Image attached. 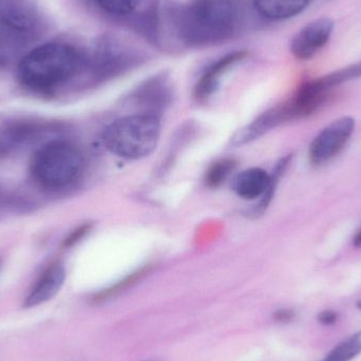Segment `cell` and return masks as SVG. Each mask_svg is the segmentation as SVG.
<instances>
[{"instance_id":"obj_1","label":"cell","mask_w":361,"mask_h":361,"mask_svg":"<svg viewBox=\"0 0 361 361\" xmlns=\"http://www.w3.org/2000/svg\"><path fill=\"white\" fill-rule=\"evenodd\" d=\"M245 0H195L180 8L177 27L189 46H209L237 35L247 19Z\"/></svg>"},{"instance_id":"obj_2","label":"cell","mask_w":361,"mask_h":361,"mask_svg":"<svg viewBox=\"0 0 361 361\" xmlns=\"http://www.w3.org/2000/svg\"><path fill=\"white\" fill-rule=\"evenodd\" d=\"M85 67L86 59L74 47L48 42L36 47L20 59L17 75L27 89L44 92L67 84Z\"/></svg>"},{"instance_id":"obj_3","label":"cell","mask_w":361,"mask_h":361,"mask_svg":"<svg viewBox=\"0 0 361 361\" xmlns=\"http://www.w3.org/2000/svg\"><path fill=\"white\" fill-rule=\"evenodd\" d=\"M160 137V116L137 112L108 125L104 130L103 142L106 149L114 156L135 161L150 156Z\"/></svg>"},{"instance_id":"obj_4","label":"cell","mask_w":361,"mask_h":361,"mask_svg":"<svg viewBox=\"0 0 361 361\" xmlns=\"http://www.w3.org/2000/svg\"><path fill=\"white\" fill-rule=\"evenodd\" d=\"M84 165V156L78 146L55 140L36 150L30 162V173L40 187L59 190L73 184L82 175Z\"/></svg>"},{"instance_id":"obj_5","label":"cell","mask_w":361,"mask_h":361,"mask_svg":"<svg viewBox=\"0 0 361 361\" xmlns=\"http://www.w3.org/2000/svg\"><path fill=\"white\" fill-rule=\"evenodd\" d=\"M355 130V120L343 116L322 129L310 145L309 158L314 166H322L338 156Z\"/></svg>"},{"instance_id":"obj_6","label":"cell","mask_w":361,"mask_h":361,"mask_svg":"<svg viewBox=\"0 0 361 361\" xmlns=\"http://www.w3.org/2000/svg\"><path fill=\"white\" fill-rule=\"evenodd\" d=\"M297 118H299L298 112H297L294 104L290 99L286 103L267 110V112L257 118L254 122L238 131L233 135L231 143L235 146L245 145V144L250 143V142L259 139L262 135H267V133L273 130L276 127L280 126L284 123L290 122V121L297 120Z\"/></svg>"},{"instance_id":"obj_7","label":"cell","mask_w":361,"mask_h":361,"mask_svg":"<svg viewBox=\"0 0 361 361\" xmlns=\"http://www.w3.org/2000/svg\"><path fill=\"white\" fill-rule=\"evenodd\" d=\"M334 23L319 18L300 30L293 39L290 51L298 59H310L330 39Z\"/></svg>"},{"instance_id":"obj_8","label":"cell","mask_w":361,"mask_h":361,"mask_svg":"<svg viewBox=\"0 0 361 361\" xmlns=\"http://www.w3.org/2000/svg\"><path fill=\"white\" fill-rule=\"evenodd\" d=\"M66 280V269L61 263L49 265L34 283L33 288L23 301L25 309L38 307L54 298L63 288Z\"/></svg>"},{"instance_id":"obj_9","label":"cell","mask_w":361,"mask_h":361,"mask_svg":"<svg viewBox=\"0 0 361 361\" xmlns=\"http://www.w3.org/2000/svg\"><path fill=\"white\" fill-rule=\"evenodd\" d=\"M46 131V126L37 122H20L10 125L0 133V157L8 156L38 141Z\"/></svg>"},{"instance_id":"obj_10","label":"cell","mask_w":361,"mask_h":361,"mask_svg":"<svg viewBox=\"0 0 361 361\" xmlns=\"http://www.w3.org/2000/svg\"><path fill=\"white\" fill-rule=\"evenodd\" d=\"M247 56L245 51H237V52L229 53L225 56L221 57L218 61L212 63L207 69L202 74L200 80L195 85L193 95L195 99L199 102H204L209 99L220 84L221 78L223 74L235 66L239 61H243Z\"/></svg>"},{"instance_id":"obj_11","label":"cell","mask_w":361,"mask_h":361,"mask_svg":"<svg viewBox=\"0 0 361 361\" xmlns=\"http://www.w3.org/2000/svg\"><path fill=\"white\" fill-rule=\"evenodd\" d=\"M171 88L164 76H156L142 85L133 95L135 105L143 108L146 114L159 116V111L169 105Z\"/></svg>"},{"instance_id":"obj_12","label":"cell","mask_w":361,"mask_h":361,"mask_svg":"<svg viewBox=\"0 0 361 361\" xmlns=\"http://www.w3.org/2000/svg\"><path fill=\"white\" fill-rule=\"evenodd\" d=\"M311 0H254L259 14L271 20H283L300 14Z\"/></svg>"},{"instance_id":"obj_13","label":"cell","mask_w":361,"mask_h":361,"mask_svg":"<svg viewBox=\"0 0 361 361\" xmlns=\"http://www.w3.org/2000/svg\"><path fill=\"white\" fill-rule=\"evenodd\" d=\"M361 354V331L341 341L322 361H351Z\"/></svg>"},{"instance_id":"obj_14","label":"cell","mask_w":361,"mask_h":361,"mask_svg":"<svg viewBox=\"0 0 361 361\" xmlns=\"http://www.w3.org/2000/svg\"><path fill=\"white\" fill-rule=\"evenodd\" d=\"M237 163L233 159H221L214 162L206 173V184L210 188H218L235 171Z\"/></svg>"},{"instance_id":"obj_15","label":"cell","mask_w":361,"mask_h":361,"mask_svg":"<svg viewBox=\"0 0 361 361\" xmlns=\"http://www.w3.org/2000/svg\"><path fill=\"white\" fill-rule=\"evenodd\" d=\"M141 1L142 0H97L104 10L114 15L130 14Z\"/></svg>"},{"instance_id":"obj_16","label":"cell","mask_w":361,"mask_h":361,"mask_svg":"<svg viewBox=\"0 0 361 361\" xmlns=\"http://www.w3.org/2000/svg\"><path fill=\"white\" fill-rule=\"evenodd\" d=\"M294 312L290 310H279L274 314V319L278 322H290L294 318Z\"/></svg>"},{"instance_id":"obj_17","label":"cell","mask_w":361,"mask_h":361,"mask_svg":"<svg viewBox=\"0 0 361 361\" xmlns=\"http://www.w3.org/2000/svg\"><path fill=\"white\" fill-rule=\"evenodd\" d=\"M337 319H338V316L332 311L322 312L319 315V322H322V324H326V326L335 324Z\"/></svg>"},{"instance_id":"obj_18","label":"cell","mask_w":361,"mask_h":361,"mask_svg":"<svg viewBox=\"0 0 361 361\" xmlns=\"http://www.w3.org/2000/svg\"><path fill=\"white\" fill-rule=\"evenodd\" d=\"M88 231L89 226H87V225L80 227V228H78V231H76L75 233H74L73 235H72L71 237L68 239L67 243L69 244V245L75 243V242L78 241V240H80V238H82V235H84L85 233H86Z\"/></svg>"},{"instance_id":"obj_19","label":"cell","mask_w":361,"mask_h":361,"mask_svg":"<svg viewBox=\"0 0 361 361\" xmlns=\"http://www.w3.org/2000/svg\"><path fill=\"white\" fill-rule=\"evenodd\" d=\"M353 244L355 247H361V228L356 233L353 239Z\"/></svg>"},{"instance_id":"obj_20","label":"cell","mask_w":361,"mask_h":361,"mask_svg":"<svg viewBox=\"0 0 361 361\" xmlns=\"http://www.w3.org/2000/svg\"><path fill=\"white\" fill-rule=\"evenodd\" d=\"M357 305H358V307H360V310L361 311V301H360V302H358Z\"/></svg>"}]
</instances>
